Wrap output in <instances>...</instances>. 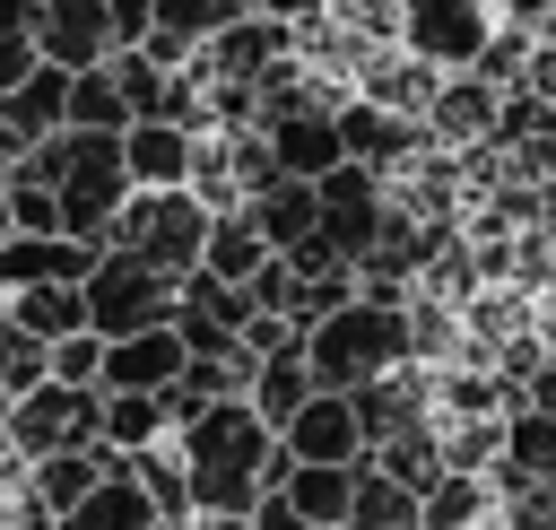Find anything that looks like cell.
I'll return each mask as SVG.
<instances>
[{"label": "cell", "mask_w": 556, "mask_h": 530, "mask_svg": "<svg viewBox=\"0 0 556 530\" xmlns=\"http://www.w3.org/2000/svg\"><path fill=\"white\" fill-rule=\"evenodd\" d=\"M182 365H191V348H182L174 321L130 330V339H104V391H165Z\"/></svg>", "instance_id": "obj_15"}, {"label": "cell", "mask_w": 556, "mask_h": 530, "mask_svg": "<svg viewBox=\"0 0 556 530\" xmlns=\"http://www.w3.org/2000/svg\"><path fill=\"white\" fill-rule=\"evenodd\" d=\"M174 452H182V469H191V513H252V504L295 469L287 443L252 417V400L200 408L191 426H174Z\"/></svg>", "instance_id": "obj_1"}, {"label": "cell", "mask_w": 556, "mask_h": 530, "mask_svg": "<svg viewBox=\"0 0 556 530\" xmlns=\"http://www.w3.org/2000/svg\"><path fill=\"white\" fill-rule=\"evenodd\" d=\"M339 530H426L417 521V487H400V478H382V469L356 460V495H348V521Z\"/></svg>", "instance_id": "obj_27"}, {"label": "cell", "mask_w": 556, "mask_h": 530, "mask_svg": "<svg viewBox=\"0 0 556 530\" xmlns=\"http://www.w3.org/2000/svg\"><path fill=\"white\" fill-rule=\"evenodd\" d=\"M278 495H287L313 530H339V521H348V495H356V469H348V460H295V469L278 478Z\"/></svg>", "instance_id": "obj_21"}, {"label": "cell", "mask_w": 556, "mask_h": 530, "mask_svg": "<svg viewBox=\"0 0 556 530\" xmlns=\"http://www.w3.org/2000/svg\"><path fill=\"white\" fill-rule=\"evenodd\" d=\"M0 313L26 330V339H70V330H87V295L78 287H61V278H43V287H17V295H0Z\"/></svg>", "instance_id": "obj_23"}, {"label": "cell", "mask_w": 556, "mask_h": 530, "mask_svg": "<svg viewBox=\"0 0 556 530\" xmlns=\"http://www.w3.org/2000/svg\"><path fill=\"white\" fill-rule=\"evenodd\" d=\"M513 408H539V417H556V365H539L530 382H521V400Z\"/></svg>", "instance_id": "obj_40"}, {"label": "cell", "mask_w": 556, "mask_h": 530, "mask_svg": "<svg viewBox=\"0 0 556 530\" xmlns=\"http://www.w3.org/2000/svg\"><path fill=\"white\" fill-rule=\"evenodd\" d=\"M0 426H9V391H0Z\"/></svg>", "instance_id": "obj_45"}, {"label": "cell", "mask_w": 556, "mask_h": 530, "mask_svg": "<svg viewBox=\"0 0 556 530\" xmlns=\"http://www.w3.org/2000/svg\"><path fill=\"white\" fill-rule=\"evenodd\" d=\"M278 443H287V460H365V417H356V400L348 391H313L287 426H278Z\"/></svg>", "instance_id": "obj_12"}, {"label": "cell", "mask_w": 556, "mask_h": 530, "mask_svg": "<svg viewBox=\"0 0 556 530\" xmlns=\"http://www.w3.org/2000/svg\"><path fill=\"white\" fill-rule=\"evenodd\" d=\"M243 217H252V235L269 243V252H295L304 235H321V200H313V182H261L252 200H243Z\"/></svg>", "instance_id": "obj_18"}, {"label": "cell", "mask_w": 556, "mask_h": 530, "mask_svg": "<svg viewBox=\"0 0 556 530\" xmlns=\"http://www.w3.org/2000/svg\"><path fill=\"white\" fill-rule=\"evenodd\" d=\"M261 261H269V243L252 235V217H243V209H217V217H208V252H200V269H208L217 287H252Z\"/></svg>", "instance_id": "obj_25"}, {"label": "cell", "mask_w": 556, "mask_h": 530, "mask_svg": "<svg viewBox=\"0 0 556 530\" xmlns=\"http://www.w3.org/2000/svg\"><path fill=\"white\" fill-rule=\"evenodd\" d=\"M252 530H313V521H304V513H295V504H287V495L269 487V495L252 504Z\"/></svg>", "instance_id": "obj_38"}, {"label": "cell", "mask_w": 556, "mask_h": 530, "mask_svg": "<svg viewBox=\"0 0 556 530\" xmlns=\"http://www.w3.org/2000/svg\"><path fill=\"white\" fill-rule=\"evenodd\" d=\"M495 452H504V460H495V487H504V495H521V487H556V417L513 408Z\"/></svg>", "instance_id": "obj_17"}, {"label": "cell", "mask_w": 556, "mask_h": 530, "mask_svg": "<svg viewBox=\"0 0 556 530\" xmlns=\"http://www.w3.org/2000/svg\"><path fill=\"white\" fill-rule=\"evenodd\" d=\"M0 182H9V235H61L52 182H35V174H0Z\"/></svg>", "instance_id": "obj_35"}, {"label": "cell", "mask_w": 556, "mask_h": 530, "mask_svg": "<svg viewBox=\"0 0 556 530\" xmlns=\"http://www.w3.org/2000/svg\"><path fill=\"white\" fill-rule=\"evenodd\" d=\"M426 113H434V130H443V139H478V130H495V87H486L478 70H460L452 87H434V104H426Z\"/></svg>", "instance_id": "obj_29"}, {"label": "cell", "mask_w": 556, "mask_h": 530, "mask_svg": "<svg viewBox=\"0 0 556 530\" xmlns=\"http://www.w3.org/2000/svg\"><path fill=\"white\" fill-rule=\"evenodd\" d=\"M113 452H148V443H165L174 426H165V408H156V391H104V426H96Z\"/></svg>", "instance_id": "obj_30"}, {"label": "cell", "mask_w": 556, "mask_h": 530, "mask_svg": "<svg viewBox=\"0 0 556 530\" xmlns=\"http://www.w3.org/2000/svg\"><path fill=\"white\" fill-rule=\"evenodd\" d=\"M191 130L174 122H130L122 130V165H130V191H191Z\"/></svg>", "instance_id": "obj_16"}, {"label": "cell", "mask_w": 556, "mask_h": 530, "mask_svg": "<svg viewBox=\"0 0 556 530\" xmlns=\"http://www.w3.org/2000/svg\"><path fill=\"white\" fill-rule=\"evenodd\" d=\"M35 17H43V0H0V96L35 70Z\"/></svg>", "instance_id": "obj_34"}, {"label": "cell", "mask_w": 556, "mask_h": 530, "mask_svg": "<svg viewBox=\"0 0 556 530\" xmlns=\"http://www.w3.org/2000/svg\"><path fill=\"white\" fill-rule=\"evenodd\" d=\"M521 87H530V96H539V104H556V43H547V52H530V61H521Z\"/></svg>", "instance_id": "obj_39"}, {"label": "cell", "mask_w": 556, "mask_h": 530, "mask_svg": "<svg viewBox=\"0 0 556 530\" xmlns=\"http://www.w3.org/2000/svg\"><path fill=\"white\" fill-rule=\"evenodd\" d=\"M504 530H556V487H521V495H504Z\"/></svg>", "instance_id": "obj_37"}, {"label": "cell", "mask_w": 556, "mask_h": 530, "mask_svg": "<svg viewBox=\"0 0 556 530\" xmlns=\"http://www.w3.org/2000/svg\"><path fill=\"white\" fill-rule=\"evenodd\" d=\"M17 165H26V139H17L9 122H0V174H17Z\"/></svg>", "instance_id": "obj_42"}, {"label": "cell", "mask_w": 556, "mask_h": 530, "mask_svg": "<svg viewBox=\"0 0 556 530\" xmlns=\"http://www.w3.org/2000/svg\"><path fill=\"white\" fill-rule=\"evenodd\" d=\"M486 513H495V495H486L478 469H443V478L417 495V521H426V530H486Z\"/></svg>", "instance_id": "obj_26"}, {"label": "cell", "mask_w": 556, "mask_h": 530, "mask_svg": "<svg viewBox=\"0 0 556 530\" xmlns=\"http://www.w3.org/2000/svg\"><path fill=\"white\" fill-rule=\"evenodd\" d=\"M261 148H269V165H278L287 182H321L330 165H348V148H339V104H295V113L261 122Z\"/></svg>", "instance_id": "obj_10"}, {"label": "cell", "mask_w": 556, "mask_h": 530, "mask_svg": "<svg viewBox=\"0 0 556 530\" xmlns=\"http://www.w3.org/2000/svg\"><path fill=\"white\" fill-rule=\"evenodd\" d=\"M313 391H321V382H313L304 348H278V356H261V365H252V382H243V400H252V417H261L269 434H278V426H287V417H295Z\"/></svg>", "instance_id": "obj_19"}, {"label": "cell", "mask_w": 556, "mask_h": 530, "mask_svg": "<svg viewBox=\"0 0 556 530\" xmlns=\"http://www.w3.org/2000/svg\"><path fill=\"white\" fill-rule=\"evenodd\" d=\"M191 530H252V513H191Z\"/></svg>", "instance_id": "obj_43"}, {"label": "cell", "mask_w": 556, "mask_h": 530, "mask_svg": "<svg viewBox=\"0 0 556 530\" xmlns=\"http://www.w3.org/2000/svg\"><path fill=\"white\" fill-rule=\"evenodd\" d=\"M52 382H78V391H96V382H104V339H96V330H70V339H52Z\"/></svg>", "instance_id": "obj_36"}, {"label": "cell", "mask_w": 556, "mask_h": 530, "mask_svg": "<svg viewBox=\"0 0 556 530\" xmlns=\"http://www.w3.org/2000/svg\"><path fill=\"white\" fill-rule=\"evenodd\" d=\"M122 469H130V452H113V443L96 434V443H78V452H43V460H26V487H35V504L61 521L87 487H104V478H122Z\"/></svg>", "instance_id": "obj_14"}, {"label": "cell", "mask_w": 556, "mask_h": 530, "mask_svg": "<svg viewBox=\"0 0 556 530\" xmlns=\"http://www.w3.org/2000/svg\"><path fill=\"white\" fill-rule=\"evenodd\" d=\"M96 261H104V243H78V235H0V295L43 287V278L87 287V278H96Z\"/></svg>", "instance_id": "obj_13"}, {"label": "cell", "mask_w": 556, "mask_h": 530, "mask_svg": "<svg viewBox=\"0 0 556 530\" xmlns=\"http://www.w3.org/2000/svg\"><path fill=\"white\" fill-rule=\"evenodd\" d=\"M35 382H52V348H43V339H26V330L0 313V391L17 400V391H35Z\"/></svg>", "instance_id": "obj_33"}, {"label": "cell", "mask_w": 556, "mask_h": 530, "mask_svg": "<svg viewBox=\"0 0 556 530\" xmlns=\"http://www.w3.org/2000/svg\"><path fill=\"white\" fill-rule=\"evenodd\" d=\"M287 61V26L278 17H235V26H217L208 43H200V78H217V87H261L269 70Z\"/></svg>", "instance_id": "obj_11"}, {"label": "cell", "mask_w": 556, "mask_h": 530, "mask_svg": "<svg viewBox=\"0 0 556 530\" xmlns=\"http://www.w3.org/2000/svg\"><path fill=\"white\" fill-rule=\"evenodd\" d=\"M122 43H113V17H104V0H43V17H35V61L43 70H104Z\"/></svg>", "instance_id": "obj_9"}, {"label": "cell", "mask_w": 556, "mask_h": 530, "mask_svg": "<svg viewBox=\"0 0 556 530\" xmlns=\"http://www.w3.org/2000/svg\"><path fill=\"white\" fill-rule=\"evenodd\" d=\"M78 295H87V330H96V339H130V330L174 321V278L148 269L139 252H104Z\"/></svg>", "instance_id": "obj_6"}, {"label": "cell", "mask_w": 556, "mask_h": 530, "mask_svg": "<svg viewBox=\"0 0 556 530\" xmlns=\"http://www.w3.org/2000/svg\"><path fill=\"white\" fill-rule=\"evenodd\" d=\"M208 200L200 191H130L122 209H113V226H104V252H139L148 269H165L174 287L200 269V252H208Z\"/></svg>", "instance_id": "obj_4"}, {"label": "cell", "mask_w": 556, "mask_h": 530, "mask_svg": "<svg viewBox=\"0 0 556 530\" xmlns=\"http://www.w3.org/2000/svg\"><path fill=\"white\" fill-rule=\"evenodd\" d=\"M486 9L495 0H400V43L426 70H478V52L495 43Z\"/></svg>", "instance_id": "obj_8"}, {"label": "cell", "mask_w": 556, "mask_h": 530, "mask_svg": "<svg viewBox=\"0 0 556 530\" xmlns=\"http://www.w3.org/2000/svg\"><path fill=\"white\" fill-rule=\"evenodd\" d=\"M61 130H130V104H122V87H113V70H78L70 78V122Z\"/></svg>", "instance_id": "obj_32"}, {"label": "cell", "mask_w": 556, "mask_h": 530, "mask_svg": "<svg viewBox=\"0 0 556 530\" xmlns=\"http://www.w3.org/2000/svg\"><path fill=\"white\" fill-rule=\"evenodd\" d=\"M339 148H348V165H391V156H408L417 148V130L391 113V104H339Z\"/></svg>", "instance_id": "obj_22"}, {"label": "cell", "mask_w": 556, "mask_h": 530, "mask_svg": "<svg viewBox=\"0 0 556 530\" xmlns=\"http://www.w3.org/2000/svg\"><path fill=\"white\" fill-rule=\"evenodd\" d=\"M0 122H9L26 148H35V139H52V130L70 122V70H43V61H35V70L0 96Z\"/></svg>", "instance_id": "obj_20"}, {"label": "cell", "mask_w": 556, "mask_h": 530, "mask_svg": "<svg viewBox=\"0 0 556 530\" xmlns=\"http://www.w3.org/2000/svg\"><path fill=\"white\" fill-rule=\"evenodd\" d=\"M130 478H139V495L156 504V521H191V469H182L174 434L148 443V452H130Z\"/></svg>", "instance_id": "obj_28"}, {"label": "cell", "mask_w": 556, "mask_h": 530, "mask_svg": "<svg viewBox=\"0 0 556 530\" xmlns=\"http://www.w3.org/2000/svg\"><path fill=\"white\" fill-rule=\"evenodd\" d=\"M104 70H113V87H122L130 122H165V87H174V70H156V61L139 52V43H122V52L104 61Z\"/></svg>", "instance_id": "obj_31"}, {"label": "cell", "mask_w": 556, "mask_h": 530, "mask_svg": "<svg viewBox=\"0 0 556 530\" xmlns=\"http://www.w3.org/2000/svg\"><path fill=\"white\" fill-rule=\"evenodd\" d=\"M408 348H417V321L400 304H374V295H348L339 313L304 321V365L321 391H365V382L400 374Z\"/></svg>", "instance_id": "obj_3"}, {"label": "cell", "mask_w": 556, "mask_h": 530, "mask_svg": "<svg viewBox=\"0 0 556 530\" xmlns=\"http://www.w3.org/2000/svg\"><path fill=\"white\" fill-rule=\"evenodd\" d=\"M17 174L52 182V200H61V235H78V243H104L113 209L130 200V165H122V139H113V130H52V139L26 148Z\"/></svg>", "instance_id": "obj_2"}, {"label": "cell", "mask_w": 556, "mask_h": 530, "mask_svg": "<svg viewBox=\"0 0 556 530\" xmlns=\"http://www.w3.org/2000/svg\"><path fill=\"white\" fill-rule=\"evenodd\" d=\"M156 530H191V521H156Z\"/></svg>", "instance_id": "obj_44"}, {"label": "cell", "mask_w": 556, "mask_h": 530, "mask_svg": "<svg viewBox=\"0 0 556 530\" xmlns=\"http://www.w3.org/2000/svg\"><path fill=\"white\" fill-rule=\"evenodd\" d=\"M96 426H104V382H96V391H78V382H35V391L9 400L0 443H9L17 460H43V452H78V443H96Z\"/></svg>", "instance_id": "obj_5"}, {"label": "cell", "mask_w": 556, "mask_h": 530, "mask_svg": "<svg viewBox=\"0 0 556 530\" xmlns=\"http://www.w3.org/2000/svg\"><path fill=\"white\" fill-rule=\"evenodd\" d=\"M313 200H321V235H330V252H339L348 269H365L374 243H382V226H391V209H382V174H374V165H330V174L313 182Z\"/></svg>", "instance_id": "obj_7"}, {"label": "cell", "mask_w": 556, "mask_h": 530, "mask_svg": "<svg viewBox=\"0 0 556 530\" xmlns=\"http://www.w3.org/2000/svg\"><path fill=\"white\" fill-rule=\"evenodd\" d=\"M52 530H156V504L139 495V478L122 469V478H104V487H87Z\"/></svg>", "instance_id": "obj_24"}, {"label": "cell", "mask_w": 556, "mask_h": 530, "mask_svg": "<svg viewBox=\"0 0 556 530\" xmlns=\"http://www.w3.org/2000/svg\"><path fill=\"white\" fill-rule=\"evenodd\" d=\"M252 9H261V17H278V26H295V17H321L330 0H252Z\"/></svg>", "instance_id": "obj_41"}]
</instances>
